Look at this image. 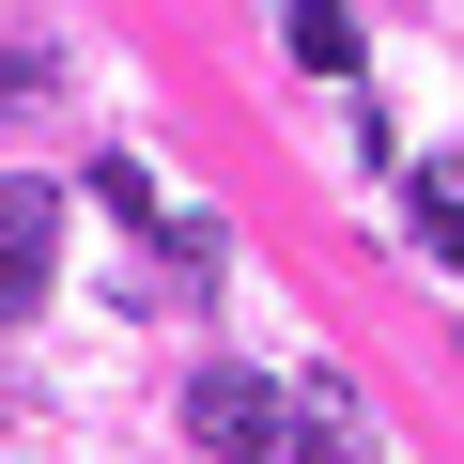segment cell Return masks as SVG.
<instances>
[{
	"label": "cell",
	"mask_w": 464,
	"mask_h": 464,
	"mask_svg": "<svg viewBox=\"0 0 464 464\" xmlns=\"http://www.w3.org/2000/svg\"><path fill=\"white\" fill-rule=\"evenodd\" d=\"M47 232H63V201H47L32 170H0V310L47 295Z\"/></svg>",
	"instance_id": "2"
},
{
	"label": "cell",
	"mask_w": 464,
	"mask_h": 464,
	"mask_svg": "<svg viewBox=\"0 0 464 464\" xmlns=\"http://www.w3.org/2000/svg\"><path fill=\"white\" fill-rule=\"evenodd\" d=\"M186 433H201L217 464H310V433H295L279 372H232V356H217V372L186 387Z\"/></svg>",
	"instance_id": "1"
},
{
	"label": "cell",
	"mask_w": 464,
	"mask_h": 464,
	"mask_svg": "<svg viewBox=\"0 0 464 464\" xmlns=\"http://www.w3.org/2000/svg\"><path fill=\"white\" fill-rule=\"evenodd\" d=\"M93 201H109L124 232H155V170H140V155H93Z\"/></svg>",
	"instance_id": "5"
},
{
	"label": "cell",
	"mask_w": 464,
	"mask_h": 464,
	"mask_svg": "<svg viewBox=\"0 0 464 464\" xmlns=\"http://www.w3.org/2000/svg\"><path fill=\"white\" fill-rule=\"evenodd\" d=\"M402 217H418V248L464 279V186H433V170H418V186H402Z\"/></svg>",
	"instance_id": "4"
},
{
	"label": "cell",
	"mask_w": 464,
	"mask_h": 464,
	"mask_svg": "<svg viewBox=\"0 0 464 464\" xmlns=\"http://www.w3.org/2000/svg\"><path fill=\"white\" fill-rule=\"evenodd\" d=\"M279 47L310 78H356V0H279Z\"/></svg>",
	"instance_id": "3"
}]
</instances>
